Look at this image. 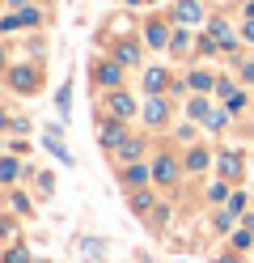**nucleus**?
<instances>
[{"instance_id": "obj_1", "label": "nucleus", "mask_w": 254, "mask_h": 263, "mask_svg": "<svg viewBox=\"0 0 254 263\" xmlns=\"http://www.w3.org/2000/svg\"><path fill=\"white\" fill-rule=\"evenodd\" d=\"M97 140L106 144V149H123L127 144V127L119 119H97Z\"/></svg>"}, {"instance_id": "obj_2", "label": "nucleus", "mask_w": 254, "mask_h": 263, "mask_svg": "<svg viewBox=\"0 0 254 263\" xmlns=\"http://www.w3.org/2000/svg\"><path fill=\"white\" fill-rule=\"evenodd\" d=\"M9 85H13L17 93H38V85H43V77L34 72V68H13V72H9Z\"/></svg>"}, {"instance_id": "obj_3", "label": "nucleus", "mask_w": 254, "mask_h": 263, "mask_svg": "<svg viewBox=\"0 0 254 263\" xmlns=\"http://www.w3.org/2000/svg\"><path fill=\"white\" fill-rule=\"evenodd\" d=\"M106 110H110V119H131V115H135V102H131L127 93H110V98H106Z\"/></svg>"}, {"instance_id": "obj_4", "label": "nucleus", "mask_w": 254, "mask_h": 263, "mask_svg": "<svg viewBox=\"0 0 254 263\" xmlns=\"http://www.w3.org/2000/svg\"><path fill=\"white\" fill-rule=\"evenodd\" d=\"M165 85H169V72H165V68H148V72H144V89H148V98H161Z\"/></svg>"}, {"instance_id": "obj_5", "label": "nucleus", "mask_w": 254, "mask_h": 263, "mask_svg": "<svg viewBox=\"0 0 254 263\" xmlns=\"http://www.w3.org/2000/svg\"><path fill=\"white\" fill-rule=\"evenodd\" d=\"M199 17H203L199 0H182V5L174 9V22H178V26H191V22H199Z\"/></svg>"}, {"instance_id": "obj_6", "label": "nucleus", "mask_w": 254, "mask_h": 263, "mask_svg": "<svg viewBox=\"0 0 254 263\" xmlns=\"http://www.w3.org/2000/svg\"><path fill=\"white\" fill-rule=\"evenodd\" d=\"M93 72H97V85H106V89H119V81H123V77H119V64H110V60H106V64L97 60Z\"/></svg>"}, {"instance_id": "obj_7", "label": "nucleus", "mask_w": 254, "mask_h": 263, "mask_svg": "<svg viewBox=\"0 0 254 263\" xmlns=\"http://www.w3.org/2000/svg\"><path fill=\"white\" fill-rule=\"evenodd\" d=\"M220 174H225L229 183H237V178H242V153H225L220 157Z\"/></svg>"}, {"instance_id": "obj_8", "label": "nucleus", "mask_w": 254, "mask_h": 263, "mask_svg": "<svg viewBox=\"0 0 254 263\" xmlns=\"http://www.w3.org/2000/svg\"><path fill=\"white\" fill-rule=\"evenodd\" d=\"M174 174H178V166L169 157H157V166H152V178H157V183H174Z\"/></svg>"}, {"instance_id": "obj_9", "label": "nucleus", "mask_w": 254, "mask_h": 263, "mask_svg": "<svg viewBox=\"0 0 254 263\" xmlns=\"http://www.w3.org/2000/svg\"><path fill=\"white\" fill-rule=\"evenodd\" d=\"M123 178H127V187H144L148 178H152V170H144L140 161H135V166H127V170H123Z\"/></svg>"}, {"instance_id": "obj_10", "label": "nucleus", "mask_w": 254, "mask_h": 263, "mask_svg": "<svg viewBox=\"0 0 254 263\" xmlns=\"http://www.w3.org/2000/svg\"><path fill=\"white\" fill-rule=\"evenodd\" d=\"M212 39L220 43V51H233V30L225 22H212Z\"/></svg>"}, {"instance_id": "obj_11", "label": "nucleus", "mask_w": 254, "mask_h": 263, "mask_svg": "<svg viewBox=\"0 0 254 263\" xmlns=\"http://www.w3.org/2000/svg\"><path fill=\"white\" fill-rule=\"evenodd\" d=\"M144 119H148V123H165V98H148Z\"/></svg>"}, {"instance_id": "obj_12", "label": "nucleus", "mask_w": 254, "mask_h": 263, "mask_svg": "<svg viewBox=\"0 0 254 263\" xmlns=\"http://www.w3.org/2000/svg\"><path fill=\"white\" fill-rule=\"evenodd\" d=\"M208 110H212V102H208V98H191V102H186V115H191V119H208Z\"/></svg>"}, {"instance_id": "obj_13", "label": "nucleus", "mask_w": 254, "mask_h": 263, "mask_svg": "<svg viewBox=\"0 0 254 263\" xmlns=\"http://www.w3.org/2000/svg\"><path fill=\"white\" fill-rule=\"evenodd\" d=\"M114 60H119V64H127V68H131V64H140V47H135V43H123V47L114 51Z\"/></svg>"}, {"instance_id": "obj_14", "label": "nucleus", "mask_w": 254, "mask_h": 263, "mask_svg": "<svg viewBox=\"0 0 254 263\" xmlns=\"http://www.w3.org/2000/svg\"><path fill=\"white\" fill-rule=\"evenodd\" d=\"M148 43H152V47H169V30H165L161 22H152V26H148Z\"/></svg>"}, {"instance_id": "obj_15", "label": "nucleus", "mask_w": 254, "mask_h": 263, "mask_svg": "<svg viewBox=\"0 0 254 263\" xmlns=\"http://www.w3.org/2000/svg\"><path fill=\"white\" fill-rule=\"evenodd\" d=\"M212 77H216V72H191V89H199V93H208V89L216 85Z\"/></svg>"}, {"instance_id": "obj_16", "label": "nucleus", "mask_w": 254, "mask_h": 263, "mask_svg": "<svg viewBox=\"0 0 254 263\" xmlns=\"http://www.w3.org/2000/svg\"><path fill=\"white\" fill-rule=\"evenodd\" d=\"M47 153H51V157H60V161H68V166H72V153H68L64 144L55 140V136H47Z\"/></svg>"}, {"instance_id": "obj_17", "label": "nucleus", "mask_w": 254, "mask_h": 263, "mask_svg": "<svg viewBox=\"0 0 254 263\" xmlns=\"http://www.w3.org/2000/svg\"><path fill=\"white\" fill-rule=\"evenodd\" d=\"M55 106H60V115H68V106H72V85H60V93H55Z\"/></svg>"}, {"instance_id": "obj_18", "label": "nucleus", "mask_w": 254, "mask_h": 263, "mask_svg": "<svg viewBox=\"0 0 254 263\" xmlns=\"http://www.w3.org/2000/svg\"><path fill=\"white\" fill-rule=\"evenodd\" d=\"M186 170H208V153H203V149H195L191 157H186Z\"/></svg>"}, {"instance_id": "obj_19", "label": "nucleus", "mask_w": 254, "mask_h": 263, "mask_svg": "<svg viewBox=\"0 0 254 263\" xmlns=\"http://www.w3.org/2000/svg\"><path fill=\"white\" fill-rule=\"evenodd\" d=\"M0 178H5V183L17 178V157H5V161H0Z\"/></svg>"}, {"instance_id": "obj_20", "label": "nucleus", "mask_w": 254, "mask_h": 263, "mask_svg": "<svg viewBox=\"0 0 254 263\" xmlns=\"http://www.w3.org/2000/svg\"><path fill=\"white\" fill-rule=\"evenodd\" d=\"M148 204H152V195H148V191H131V208H135V212H144Z\"/></svg>"}, {"instance_id": "obj_21", "label": "nucleus", "mask_w": 254, "mask_h": 263, "mask_svg": "<svg viewBox=\"0 0 254 263\" xmlns=\"http://www.w3.org/2000/svg\"><path fill=\"white\" fill-rule=\"evenodd\" d=\"M119 157H123V161H135V157H140V144H135V140H127L123 149H119Z\"/></svg>"}, {"instance_id": "obj_22", "label": "nucleus", "mask_w": 254, "mask_h": 263, "mask_svg": "<svg viewBox=\"0 0 254 263\" xmlns=\"http://www.w3.org/2000/svg\"><path fill=\"white\" fill-rule=\"evenodd\" d=\"M225 110H229V115H237V110H246V93H233V98H229V106H225Z\"/></svg>"}, {"instance_id": "obj_23", "label": "nucleus", "mask_w": 254, "mask_h": 263, "mask_svg": "<svg viewBox=\"0 0 254 263\" xmlns=\"http://www.w3.org/2000/svg\"><path fill=\"white\" fill-rule=\"evenodd\" d=\"M9 263H30V251H26V246H13V251H9Z\"/></svg>"}, {"instance_id": "obj_24", "label": "nucleus", "mask_w": 254, "mask_h": 263, "mask_svg": "<svg viewBox=\"0 0 254 263\" xmlns=\"http://www.w3.org/2000/svg\"><path fill=\"white\" fill-rule=\"evenodd\" d=\"M81 251H85V255H97V251H102V242H97V238H85V242H81Z\"/></svg>"}, {"instance_id": "obj_25", "label": "nucleus", "mask_w": 254, "mask_h": 263, "mask_svg": "<svg viewBox=\"0 0 254 263\" xmlns=\"http://www.w3.org/2000/svg\"><path fill=\"white\" fill-rule=\"evenodd\" d=\"M233 246H237V251H246V246H250V229H242V234H233Z\"/></svg>"}, {"instance_id": "obj_26", "label": "nucleus", "mask_w": 254, "mask_h": 263, "mask_svg": "<svg viewBox=\"0 0 254 263\" xmlns=\"http://www.w3.org/2000/svg\"><path fill=\"white\" fill-rule=\"evenodd\" d=\"M186 47H191V39H186V30H178L174 34V51H186Z\"/></svg>"}, {"instance_id": "obj_27", "label": "nucleus", "mask_w": 254, "mask_h": 263, "mask_svg": "<svg viewBox=\"0 0 254 263\" xmlns=\"http://www.w3.org/2000/svg\"><path fill=\"white\" fill-rule=\"evenodd\" d=\"M242 208H246V195H242V191H237V195H233V200H229V212H242Z\"/></svg>"}, {"instance_id": "obj_28", "label": "nucleus", "mask_w": 254, "mask_h": 263, "mask_svg": "<svg viewBox=\"0 0 254 263\" xmlns=\"http://www.w3.org/2000/svg\"><path fill=\"white\" fill-rule=\"evenodd\" d=\"M242 81H254V64L250 60H242Z\"/></svg>"}, {"instance_id": "obj_29", "label": "nucleus", "mask_w": 254, "mask_h": 263, "mask_svg": "<svg viewBox=\"0 0 254 263\" xmlns=\"http://www.w3.org/2000/svg\"><path fill=\"white\" fill-rule=\"evenodd\" d=\"M246 39H250V43H254V22H250V26H246Z\"/></svg>"}, {"instance_id": "obj_30", "label": "nucleus", "mask_w": 254, "mask_h": 263, "mask_svg": "<svg viewBox=\"0 0 254 263\" xmlns=\"http://www.w3.org/2000/svg\"><path fill=\"white\" fill-rule=\"evenodd\" d=\"M246 13H250V22H254V0H250V5H246Z\"/></svg>"}, {"instance_id": "obj_31", "label": "nucleus", "mask_w": 254, "mask_h": 263, "mask_svg": "<svg viewBox=\"0 0 254 263\" xmlns=\"http://www.w3.org/2000/svg\"><path fill=\"white\" fill-rule=\"evenodd\" d=\"M220 263H242V259H220Z\"/></svg>"}, {"instance_id": "obj_32", "label": "nucleus", "mask_w": 254, "mask_h": 263, "mask_svg": "<svg viewBox=\"0 0 254 263\" xmlns=\"http://www.w3.org/2000/svg\"><path fill=\"white\" fill-rule=\"evenodd\" d=\"M131 5H135V0H131Z\"/></svg>"}]
</instances>
